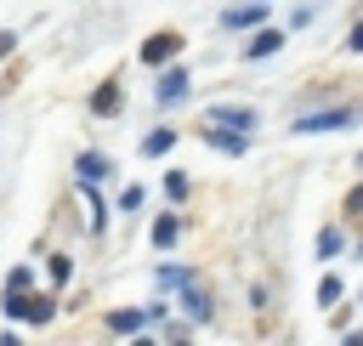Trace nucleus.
<instances>
[{"mask_svg": "<svg viewBox=\"0 0 363 346\" xmlns=\"http://www.w3.org/2000/svg\"><path fill=\"white\" fill-rule=\"evenodd\" d=\"M176 51H182V34H153V40H142V62H153V68H164Z\"/></svg>", "mask_w": 363, "mask_h": 346, "instance_id": "obj_4", "label": "nucleus"}, {"mask_svg": "<svg viewBox=\"0 0 363 346\" xmlns=\"http://www.w3.org/2000/svg\"><path fill=\"white\" fill-rule=\"evenodd\" d=\"M28 284H34V272H28V267H11V278H6V289H28Z\"/></svg>", "mask_w": 363, "mask_h": 346, "instance_id": "obj_21", "label": "nucleus"}, {"mask_svg": "<svg viewBox=\"0 0 363 346\" xmlns=\"http://www.w3.org/2000/svg\"><path fill=\"white\" fill-rule=\"evenodd\" d=\"M153 318H159V312H142V306H136V312H113V318H108V335L130 340V335H142V329H147Z\"/></svg>", "mask_w": 363, "mask_h": 346, "instance_id": "obj_5", "label": "nucleus"}, {"mask_svg": "<svg viewBox=\"0 0 363 346\" xmlns=\"http://www.w3.org/2000/svg\"><path fill=\"white\" fill-rule=\"evenodd\" d=\"M164 199H170V204L187 199V170H170V176H164Z\"/></svg>", "mask_w": 363, "mask_h": 346, "instance_id": "obj_16", "label": "nucleus"}, {"mask_svg": "<svg viewBox=\"0 0 363 346\" xmlns=\"http://www.w3.org/2000/svg\"><path fill=\"white\" fill-rule=\"evenodd\" d=\"M68 272H74V261L68 255H51V284H68Z\"/></svg>", "mask_w": 363, "mask_h": 346, "instance_id": "obj_19", "label": "nucleus"}, {"mask_svg": "<svg viewBox=\"0 0 363 346\" xmlns=\"http://www.w3.org/2000/svg\"><path fill=\"white\" fill-rule=\"evenodd\" d=\"M153 278H159V289H187V284H199V272H193V267H159Z\"/></svg>", "mask_w": 363, "mask_h": 346, "instance_id": "obj_12", "label": "nucleus"}, {"mask_svg": "<svg viewBox=\"0 0 363 346\" xmlns=\"http://www.w3.org/2000/svg\"><path fill=\"white\" fill-rule=\"evenodd\" d=\"M204 125H227V130H255V113H250V108H227V102H221V108H210V113H204Z\"/></svg>", "mask_w": 363, "mask_h": 346, "instance_id": "obj_7", "label": "nucleus"}, {"mask_svg": "<svg viewBox=\"0 0 363 346\" xmlns=\"http://www.w3.org/2000/svg\"><path fill=\"white\" fill-rule=\"evenodd\" d=\"M346 51H357V57H363V23L352 28V40H346Z\"/></svg>", "mask_w": 363, "mask_h": 346, "instance_id": "obj_23", "label": "nucleus"}, {"mask_svg": "<svg viewBox=\"0 0 363 346\" xmlns=\"http://www.w3.org/2000/svg\"><path fill=\"white\" fill-rule=\"evenodd\" d=\"M176 238H182V216L164 210V216L153 221V244H159V250H176Z\"/></svg>", "mask_w": 363, "mask_h": 346, "instance_id": "obj_11", "label": "nucleus"}, {"mask_svg": "<svg viewBox=\"0 0 363 346\" xmlns=\"http://www.w3.org/2000/svg\"><path fill=\"white\" fill-rule=\"evenodd\" d=\"M119 210H130V216H136V210H142V187H125V193H119Z\"/></svg>", "mask_w": 363, "mask_h": 346, "instance_id": "obj_20", "label": "nucleus"}, {"mask_svg": "<svg viewBox=\"0 0 363 346\" xmlns=\"http://www.w3.org/2000/svg\"><path fill=\"white\" fill-rule=\"evenodd\" d=\"M182 312H187V318H193V323H204V318H210V295H204V289H193V284H187V289H182Z\"/></svg>", "mask_w": 363, "mask_h": 346, "instance_id": "obj_13", "label": "nucleus"}, {"mask_svg": "<svg viewBox=\"0 0 363 346\" xmlns=\"http://www.w3.org/2000/svg\"><path fill=\"white\" fill-rule=\"evenodd\" d=\"M108 170H113V164H108L102 153H79V159H74V176H79V187H96V182H108Z\"/></svg>", "mask_w": 363, "mask_h": 346, "instance_id": "obj_8", "label": "nucleus"}, {"mask_svg": "<svg viewBox=\"0 0 363 346\" xmlns=\"http://www.w3.org/2000/svg\"><path fill=\"white\" fill-rule=\"evenodd\" d=\"M91 113H96V119H113V113H119V79H102V85L91 91Z\"/></svg>", "mask_w": 363, "mask_h": 346, "instance_id": "obj_9", "label": "nucleus"}, {"mask_svg": "<svg viewBox=\"0 0 363 346\" xmlns=\"http://www.w3.org/2000/svg\"><path fill=\"white\" fill-rule=\"evenodd\" d=\"M170 147H176V130H164V125H159V130H147V142H142V153H147V159H164Z\"/></svg>", "mask_w": 363, "mask_h": 346, "instance_id": "obj_14", "label": "nucleus"}, {"mask_svg": "<svg viewBox=\"0 0 363 346\" xmlns=\"http://www.w3.org/2000/svg\"><path fill=\"white\" fill-rule=\"evenodd\" d=\"M346 210H352V216H363V187H352V193H346Z\"/></svg>", "mask_w": 363, "mask_h": 346, "instance_id": "obj_22", "label": "nucleus"}, {"mask_svg": "<svg viewBox=\"0 0 363 346\" xmlns=\"http://www.w3.org/2000/svg\"><path fill=\"white\" fill-rule=\"evenodd\" d=\"M267 23V6H233L227 17H221V28H233V34H250V28H261Z\"/></svg>", "mask_w": 363, "mask_h": 346, "instance_id": "obj_6", "label": "nucleus"}, {"mask_svg": "<svg viewBox=\"0 0 363 346\" xmlns=\"http://www.w3.org/2000/svg\"><path fill=\"white\" fill-rule=\"evenodd\" d=\"M204 142H210L216 153H227V159H238V153L250 147V130H227V125H204Z\"/></svg>", "mask_w": 363, "mask_h": 346, "instance_id": "obj_3", "label": "nucleus"}, {"mask_svg": "<svg viewBox=\"0 0 363 346\" xmlns=\"http://www.w3.org/2000/svg\"><path fill=\"white\" fill-rule=\"evenodd\" d=\"M357 125V108H318V113H301L295 119V136H318V130H346Z\"/></svg>", "mask_w": 363, "mask_h": 346, "instance_id": "obj_1", "label": "nucleus"}, {"mask_svg": "<svg viewBox=\"0 0 363 346\" xmlns=\"http://www.w3.org/2000/svg\"><path fill=\"white\" fill-rule=\"evenodd\" d=\"M187 91H193V74H187V68H164V74H159V91H153V102H159V108H176Z\"/></svg>", "mask_w": 363, "mask_h": 346, "instance_id": "obj_2", "label": "nucleus"}, {"mask_svg": "<svg viewBox=\"0 0 363 346\" xmlns=\"http://www.w3.org/2000/svg\"><path fill=\"white\" fill-rule=\"evenodd\" d=\"M278 51H284V28H255V40H250V51H244V57H255V62H261V57H278Z\"/></svg>", "mask_w": 363, "mask_h": 346, "instance_id": "obj_10", "label": "nucleus"}, {"mask_svg": "<svg viewBox=\"0 0 363 346\" xmlns=\"http://www.w3.org/2000/svg\"><path fill=\"white\" fill-rule=\"evenodd\" d=\"M340 250H346V238H340V233H335V227H329V233H323V238H318V255H323V261H329V255H340Z\"/></svg>", "mask_w": 363, "mask_h": 346, "instance_id": "obj_17", "label": "nucleus"}, {"mask_svg": "<svg viewBox=\"0 0 363 346\" xmlns=\"http://www.w3.org/2000/svg\"><path fill=\"white\" fill-rule=\"evenodd\" d=\"M23 318H28V323H51V318H57V301H51V295H40V301H28V312H23Z\"/></svg>", "mask_w": 363, "mask_h": 346, "instance_id": "obj_15", "label": "nucleus"}, {"mask_svg": "<svg viewBox=\"0 0 363 346\" xmlns=\"http://www.w3.org/2000/svg\"><path fill=\"white\" fill-rule=\"evenodd\" d=\"M11 45H17V34H11V28H0V57H6Z\"/></svg>", "mask_w": 363, "mask_h": 346, "instance_id": "obj_24", "label": "nucleus"}, {"mask_svg": "<svg viewBox=\"0 0 363 346\" xmlns=\"http://www.w3.org/2000/svg\"><path fill=\"white\" fill-rule=\"evenodd\" d=\"M335 301H340V278H323V284H318V306H323V312H329V306H335Z\"/></svg>", "mask_w": 363, "mask_h": 346, "instance_id": "obj_18", "label": "nucleus"}]
</instances>
